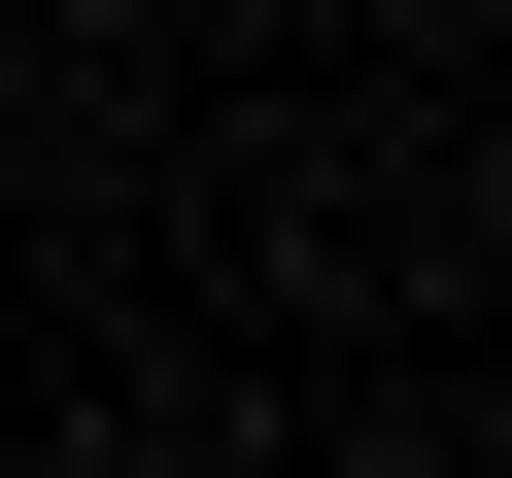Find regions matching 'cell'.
<instances>
[]
</instances>
